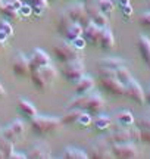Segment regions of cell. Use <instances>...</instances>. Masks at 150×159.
<instances>
[{
	"instance_id": "cell-51",
	"label": "cell",
	"mask_w": 150,
	"mask_h": 159,
	"mask_svg": "<svg viewBox=\"0 0 150 159\" xmlns=\"http://www.w3.org/2000/svg\"><path fill=\"white\" fill-rule=\"evenodd\" d=\"M0 134H2V128H0Z\"/></svg>"
},
{
	"instance_id": "cell-45",
	"label": "cell",
	"mask_w": 150,
	"mask_h": 159,
	"mask_svg": "<svg viewBox=\"0 0 150 159\" xmlns=\"http://www.w3.org/2000/svg\"><path fill=\"white\" fill-rule=\"evenodd\" d=\"M6 43H7V41H3V40H0V53H2V52H3V50H5Z\"/></svg>"
},
{
	"instance_id": "cell-41",
	"label": "cell",
	"mask_w": 150,
	"mask_h": 159,
	"mask_svg": "<svg viewBox=\"0 0 150 159\" xmlns=\"http://www.w3.org/2000/svg\"><path fill=\"white\" fill-rule=\"evenodd\" d=\"M141 142L150 144V130H141Z\"/></svg>"
},
{
	"instance_id": "cell-50",
	"label": "cell",
	"mask_w": 150,
	"mask_h": 159,
	"mask_svg": "<svg viewBox=\"0 0 150 159\" xmlns=\"http://www.w3.org/2000/svg\"><path fill=\"white\" fill-rule=\"evenodd\" d=\"M49 2H56V0H49Z\"/></svg>"
},
{
	"instance_id": "cell-1",
	"label": "cell",
	"mask_w": 150,
	"mask_h": 159,
	"mask_svg": "<svg viewBox=\"0 0 150 159\" xmlns=\"http://www.w3.org/2000/svg\"><path fill=\"white\" fill-rule=\"evenodd\" d=\"M68 109H80L91 115H99L103 112L104 100L97 93H87V94H77L68 102Z\"/></svg>"
},
{
	"instance_id": "cell-29",
	"label": "cell",
	"mask_w": 150,
	"mask_h": 159,
	"mask_svg": "<svg viewBox=\"0 0 150 159\" xmlns=\"http://www.w3.org/2000/svg\"><path fill=\"white\" fill-rule=\"evenodd\" d=\"M0 150L3 153V158H11V155L15 152V143L0 134Z\"/></svg>"
},
{
	"instance_id": "cell-44",
	"label": "cell",
	"mask_w": 150,
	"mask_h": 159,
	"mask_svg": "<svg viewBox=\"0 0 150 159\" xmlns=\"http://www.w3.org/2000/svg\"><path fill=\"white\" fill-rule=\"evenodd\" d=\"M116 3H118L119 7H124V6L130 5V0H116Z\"/></svg>"
},
{
	"instance_id": "cell-15",
	"label": "cell",
	"mask_w": 150,
	"mask_h": 159,
	"mask_svg": "<svg viewBox=\"0 0 150 159\" xmlns=\"http://www.w3.org/2000/svg\"><path fill=\"white\" fill-rule=\"evenodd\" d=\"M28 57H29V68H31V71H33V69H37V68H41V66H46V65H49V63H52L50 56H49L44 50H41V49H34Z\"/></svg>"
},
{
	"instance_id": "cell-14",
	"label": "cell",
	"mask_w": 150,
	"mask_h": 159,
	"mask_svg": "<svg viewBox=\"0 0 150 159\" xmlns=\"http://www.w3.org/2000/svg\"><path fill=\"white\" fill-rule=\"evenodd\" d=\"M86 9H87V13H88V18H90V21L93 24H96V25L102 27V28L108 27V16L99 9L96 3H91V0L86 2Z\"/></svg>"
},
{
	"instance_id": "cell-30",
	"label": "cell",
	"mask_w": 150,
	"mask_h": 159,
	"mask_svg": "<svg viewBox=\"0 0 150 159\" xmlns=\"http://www.w3.org/2000/svg\"><path fill=\"white\" fill-rule=\"evenodd\" d=\"M71 24H72V19L68 16V13H66V12L60 13L59 18H58V24H56V30H58V33L64 35L65 31L68 30V27H69Z\"/></svg>"
},
{
	"instance_id": "cell-47",
	"label": "cell",
	"mask_w": 150,
	"mask_h": 159,
	"mask_svg": "<svg viewBox=\"0 0 150 159\" xmlns=\"http://www.w3.org/2000/svg\"><path fill=\"white\" fill-rule=\"evenodd\" d=\"M3 3H5V2H3V0H0V9H2V6H3Z\"/></svg>"
},
{
	"instance_id": "cell-40",
	"label": "cell",
	"mask_w": 150,
	"mask_h": 159,
	"mask_svg": "<svg viewBox=\"0 0 150 159\" xmlns=\"http://www.w3.org/2000/svg\"><path fill=\"white\" fill-rule=\"evenodd\" d=\"M121 11H122V15L127 18V19L133 15V12H134L133 7H131V5H127V6H124V7H121Z\"/></svg>"
},
{
	"instance_id": "cell-6",
	"label": "cell",
	"mask_w": 150,
	"mask_h": 159,
	"mask_svg": "<svg viewBox=\"0 0 150 159\" xmlns=\"http://www.w3.org/2000/svg\"><path fill=\"white\" fill-rule=\"evenodd\" d=\"M53 53L58 59L59 62L66 63L71 62V61H77V59H81V53L78 49H75L74 44L68 41V40H60L58 41L55 47H53Z\"/></svg>"
},
{
	"instance_id": "cell-19",
	"label": "cell",
	"mask_w": 150,
	"mask_h": 159,
	"mask_svg": "<svg viewBox=\"0 0 150 159\" xmlns=\"http://www.w3.org/2000/svg\"><path fill=\"white\" fill-rule=\"evenodd\" d=\"M94 78H93L91 75H82L77 83H75V94H87V93H90V91L94 89Z\"/></svg>"
},
{
	"instance_id": "cell-28",
	"label": "cell",
	"mask_w": 150,
	"mask_h": 159,
	"mask_svg": "<svg viewBox=\"0 0 150 159\" xmlns=\"http://www.w3.org/2000/svg\"><path fill=\"white\" fill-rule=\"evenodd\" d=\"M80 35H82V27H81L78 22H74V21H72V24L68 27V30L65 31V34H64L65 40L72 41L74 39L80 37Z\"/></svg>"
},
{
	"instance_id": "cell-4",
	"label": "cell",
	"mask_w": 150,
	"mask_h": 159,
	"mask_svg": "<svg viewBox=\"0 0 150 159\" xmlns=\"http://www.w3.org/2000/svg\"><path fill=\"white\" fill-rule=\"evenodd\" d=\"M99 75H100V85L106 93L112 96H125V85L116 78L113 69L100 68Z\"/></svg>"
},
{
	"instance_id": "cell-12",
	"label": "cell",
	"mask_w": 150,
	"mask_h": 159,
	"mask_svg": "<svg viewBox=\"0 0 150 159\" xmlns=\"http://www.w3.org/2000/svg\"><path fill=\"white\" fill-rule=\"evenodd\" d=\"M25 128L27 127H25V124L21 119H13L12 122L6 125L5 128H2V136L15 143L18 139H21L25 134Z\"/></svg>"
},
{
	"instance_id": "cell-25",
	"label": "cell",
	"mask_w": 150,
	"mask_h": 159,
	"mask_svg": "<svg viewBox=\"0 0 150 159\" xmlns=\"http://www.w3.org/2000/svg\"><path fill=\"white\" fill-rule=\"evenodd\" d=\"M115 115H116V121H118V124L122 125V127H131V125H134V122H135L133 112H131V111H128V109L118 111Z\"/></svg>"
},
{
	"instance_id": "cell-31",
	"label": "cell",
	"mask_w": 150,
	"mask_h": 159,
	"mask_svg": "<svg viewBox=\"0 0 150 159\" xmlns=\"http://www.w3.org/2000/svg\"><path fill=\"white\" fill-rule=\"evenodd\" d=\"M110 124H112V121H110L109 116H106V115H102V114H99L97 115V118L93 121V125H94V128L99 131H104V130H108L110 127Z\"/></svg>"
},
{
	"instance_id": "cell-20",
	"label": "cell",
	"mask_w": 150,
	"mask_h": 159,
	"mask_svg": "<svg viewBox=\"0 0 150 159\" xmlns=\"http://www.w3.org/2000/svg\"><path fill=\"white\" fill-rule=\"evenodd\" d=\"M16 106H18L19 114L22 115L24 118L29 119V121H31V119H33L35 115H37V109H35V106L31 102H29V100L24 99V97H19V99H18Z\"/></svg>"
},
{
	"instance_id": "cell-16",
	"label": "cell",
	"mask_w": 150,
	"mask_h": 159,
	"mask_svg": "<svg viewBox=\"0 0 150 159\" xmlns=\"http://www.w3.org/2000/svg\"><path fill=\"white\" fill-rule=\"evenodd\" d=\"M27 156L31 159H49L52 158V149H50V146L47 143L38 142L35 143L34 146H31Z\"/></svg>"
},
{
	"instance_id": "cell-23",
	"label": "cell",
	"mask_w": 150,
	"mask_h": 159,
	"mask_svg": "<svg viewBox=\"0 0 150 159\" xmlns=\"http://www.w3.org/2000/svg\"><path fill=\"white\" fill-rule=\"evenodd\" d=\"M0 13L3 15L6 21H18L19 19V11H18L16 7L13 6V3L11 2H5L3 6H2V9H0Z\"/></svg>"
},
{
	"instance_id": "cell-36",
	"label": "cell",
	"mask_w": 150,
	"mask_h": 159,
	"mask_svg": "<svg viewBox=\"0 0 150 159\" xmlns=\"http://www.w3.org/2000/svg\"><path fill=\"white\" fill-rule=\"evenodd\" d=\"M139 24L141 25V28L150 30V11L143 12L139 18Z\"/></svg>"
},
{
	"instance_id": "cell-9",
	"label": "cell",
	"mask_w": 150,
	"mask_h": 159,
	"mask_svg": "<svg viewBox=\"0 0 150 159\" xmlns=\"http://www.w3.org/2000/svg\"><path fill=\"white\" fill-rule=\"evenodd\" d=\"M65 12L68 13V16H69L74 22H78L82 28L91 22L90 18H88V13H87L86 3H84V2H75V3L68 6Z\"/></svg>"
},
{
	"instance_id": "cell-46",
	"label": "cell",
	"mask_w": 150,
	"mask_h": 159,
	"mask_svg": "<svg viewBox=\"0 0 150 159\" xmlns=\"http://www.w3.org/2000/svg\"><path fill=\"white\" fill-rule=\"evenodd\" d=\"M6 96V90H5V87L2 85V83H0V97H3Z\"/></svg>"
},
{
	"instance_id": "cell-38",
	"label": "cell",
	"mask_w": 150,
	"mask_h": 159,
	"mask_svg": "<svg viewBox=\"0 0 150 159\" xmlns=\"http://www.w3.org/2000/svg\"><path fill=\"white\" fill-rule=\"evenodd\" d=\"M72 44H74L75 49H78V50H82V49H86V46H87V41L84 40V37L82 35H80V37H77V39H74L72 41H71Z\"/></svg>"
},
{
	"instance_id": "cell-34",
	"label": "cell",
	"mask_w": 150,
	"mask_h": 159,
	"mask_svg": "<svg viewBox=\"0 0 150 159\" xmlns=\"http://www.w3.org/2000/svg\"><path fill=\"white\" fill-rule=\"evenodd\" d=\"M93 115L88 114V112H84V111H81L80 116H78V121H77V125H80L81 128H86L88 125L93 124Z\"/></svg>"
},
{
	"instance_id": "cell-37",
	"label": "cell",
	"mask_w": 150,
	"mask_h": 159,
	"mask_svg": "<svg viewBox=\"0 0 150 159\" xmlns=\"http://www.w3.org/2000/svg\"><path fill=\"white\" fill-rule=\"evenodd\" d=\"M135 125L140 130H150V115L149 116H141L135 121Z\"/></svg>"
},
{
	"instance_id": "cell-13",
	"label": "cell",
	"mask_w": 150,
	"mask_h": 159,
	"mask_svg": "<svg viewBox=\"0 0 150 159\" xmlns=\"http://www.w3.org/2000/svg\"><path fill=\"white\" fill-rule=\"evenodd\" d=\"M125 96L137 105H144V90L135 80L130 81L125 85Z\"/></svg>"
},
{
	"instance_id": "cell-26",
	"label": "cell",
	"mask_w": 150,
	"mask_h": 159,
	"mask_svg": "<svg viewBox=\"0 0 150 159\" xmlns=\"http://www.w3.org/2000/svg\"><path fill=\"white\" fill-rule=\"evenodd\" d=\"M22 3H27L33 7V13L35 16H41L49 6V0H22Z\"/></svg>"
},
{
	"instance_id": "cell-5",
	"label": "cell",
	"mask_w": 150,
	"mask_h": 159,
	"mask_svg": "<svg viewBox=\"0 0 150 159\" xmlns=\"http://www.w3.org/2000/svg\"><path fill=\"white\" fill-rule=\"evenodd\" d=\"M110 144H116V143H125V142H141V130L137 125H131V127H124L116 131H112L110 134L104 137Z\"/></svg>"
},
{
	"instance_id": "cell-3",
	"label": "cell",
	"mask_w": 150,
	"mask_h": 159,
	"mask_svg": "<svg viewBox=\"0 0 150 159\" xmlns=\"http://www.w3.org/2000/svg\"><path fill=\"white\" fill-rule=\"evenodd\" d=\"M58 77V71L53 66V63H49L46 66L33 69L29 72V78L31 83L38 91H46L50 85L53 84V81Z\"/></svg>"
},
{
	"instance_id": "cell-10",
	"label": "cell",
	"mask_w": 150,
	"mask_h": 159,
	"mask_svg": "<svg viewBox=\"0 0 150 159\" xmlns=\"http://www.w3.org/2000/svg\"><path fill=\"white\" fill-rule=\"evenodd\" d=\"M86 74L84 72V62L82 59H77V61H71V62L64 63L62 68V75L68 83H77L78 80Z\"/></svg>"
},
{
	"instance_id": "cell-43",
	"label": "cell",
	"mask_w": 150,
	"mask_h": 159,
	"mask_svg": "<svg viewBox=\"0 0 150 159\" xmlns=\"http://www.w3.org/2000/svg\"><path fill=\"white\" fill-rule=\"evenodd\" d=\"M144 103L147 105V106H150V85L146 89V91H144Z\"/></svg>"
},
{
	"instance_id": "cell-17",
	"label": "cell",
	"mask_w": 150,
	"mask_h": 159,
	"mask_svg": "<svg viewBox=\"0 0 150 159\" xmlns=\"http://www.w3.org/2000/svg\"><path fill=\"white\" fill-rule=\"evenodd\" d=\"M100 33H102V27H99V25H96L93 22H90L87 27L82 28V37L87 41V44H91V46H99Z\"/></svg>"
},
{
	"instance_id": "cell-24",
	"label": "cell",
	"mask_w": 150,
	"mask_h": 159,
	"mask_svg": "<svg viewBox=\"0 0 150 159\" xmlns=\"http://www.w3.org/2000/svg\"><path fill=\"white\" fill-rule=\"evenodd\" d=\"M100 68H108V69H113L116 71L118 68H121V66H127V62L121 59V57H113V56H108L102 59V61H99L97 63Z\"/></svg>"
},
{
	"instance_id": "cell-8",
	"label": "cell",
	"mask_w": 150,
	"mask_h": 159,
	"mask_svg": "<svg viewBox=\"0 0 150 159\" xmlns=\"http://www.w3.org/2000/svg\"><path fill=\"white\" fill-rule=\"evenodd\" d=\"M11 68L12 72L15 77H19V78H25V77H29V72H31V68H29V57L22 53V52H16L13 57H12L11 62Z\"/></svg>"
},
{
	"instance_id": "cell-39",
	"label": "cell",
	"mask_w": 150,
	"mask_h": 159,
	"mask_svg": "<svg viewBox=\"0 0 150 159\" xmlns=\"http://www.w3.org/2000/svg\"><path fill=\"white\" fill-rule=\"evenodd\" d=\"M31 13H33V7L29 5H27V3H24V5L19 7V15H21V16L27 18V16H29Z\"/></svg>"
},
{
	"instance_id": "cell-33",
	"label": "cell",
	"mask_w": 150,
	"mask_h": 159,
	"mask_svg": "<svg viewBox=\"0 0 150 159\" xmlns=\"http://www.w3.org/2000/svg\"><path fill=\"white\" fill-rule=\"evenodd\" d=\"M97 7L100 11L103 12L104 15H108V13H112L113 9H115V3H113V0H97Z\"/></svg>"
},
{
	"instance_id": "cell-27",
	"label": "cell",
	"mask_w": 150,
	"mask_h": 159,
	"mask_svg": "<svg viewBox=\"0 0 150 159\" xmlns=\"http://www.w3.org/2000/svg\"><path fill=\"white\" fill-rule=\"evenodd\" d=\"M81 111L80 109H68L64 115H62V124L64 125H75L77 124V121H78V116H80Z\"/></svg>"
},
{
	"instance_id": "cell-22",
	"label": "cell",
	"mask_w": 150,
	"mask_h": 159,
	"mask_svg": "<svg viewBox=\"0 0 150 159\" xmlns=\"http://www.w3.org/2000/svg\"><path fill=\"white\" fill-rule=\"evenodd\" d=\"M62 158L65 159H87L88 158V152L81 148H75V146H66L62 152Z\"/></svg>"
},
{
	"instance_id": "cell-48",
	"label": "cell",
	"mask_w": 150,
	"mask_h": 159,
	"mask_svg": "<svg viewBox=\"0 0 150 159\" xmlns=\"http://www.w3.org/2000/svg\"><path fill=\"white\" fill-rule=\"evenodd\" d=\"M77 2H84L86 3V2H90V0H77Z\"/></svg>"
},
{
	"instance_id": "cell-11",
	"label": "cell",
	"mask_w": 150,
	"mask_h": 159,
	"mask_svg": "<svg viewBox=\"0 0 150 159\" xmlns=\"http://www.w3.org/2000/svg\"><path fill=\"white\" fill-rule=\"evenodd\" d=\"M112 153H113V158L118 159H134L139 156V149L134 142L116 143V144H112Z\"/></svg>"
},
{
	"instance_id": "cell-2",
	"label": "cell",
	"mask_w": 150,
	"mask_h": 159,
	"mask_svg": "<svg viewBox=\"0 0 150 159\" xmlns=\"http://www.w3.org/2000/svg\"><path fill=\"white\" fill-rule=\"evenodd\" d=\"M31 131L34 133L35 136L38 137H44L49 136V134H55L58 133L64 124L60 118H56V116H46V115H35L34 118L31 119Z\"/></svg>"
},
{
	"instance_id": "cell-7",
	"label": "cell",
	"mask_w": 150,
	"mask_h": 159,
	"mask_svg": "<svg viewBox=\"0 0 150 159\" xmlns=\"http://www.w3.org/2000/svg\"><path fill=\"white\" fill-rule=\"evenodd\" d=\"M87 152H88V158H93V159H110V158H113L112 144H110L104 137L97 139L96 142H93Z\"/></svg>"
},
{
	"instance_id": "cell-21",
	"label": "cell",
	"mask_w": 150,
	"mask_h": 159,
	"mask_svg": "<svg viewBox=\"0 0 150 159\" xmlns=\"http://www.w3.org/2000/svg\"><path fill=\"white\" fill-rule=\"evenodd\" d=\"M99 47L102 50H110L115 47V37L113 33L109 27H103L102 33H100V39H99Z\"/></svg>"
},
{
	"instance_id": "cell-32",
	"label": "cell",
	"mask_w": 150,
	"mask_h": 159,
	"mask_svg": "<svg viewBox=\"0 0 150 159\" xmlns=\"http://www.w3.org/2000/svg\"><path fill=\"white\" fill-rule=\"evenodd\" d=\"M115 74H116V78L121 81L124 85H127L130 81H133V75H131V72L128 71L127 66H121V68H118L115 71Z\"/></svg>"
},
{
	"instance_id": "cell-49",
	"label": "cell",
	"mask_w": 150,
	"mask_h": 159,
	"mask_svg": "<svg viewBox=\"0 0 150 159\" xmlns=\"http://www.w3.org/2000/svg\"><path fill=\"white\" fill-rule=\"evenodd\" d=\"M3 158V153H2V150H0V159Z\"/></svg>"
},
{
	"instance_id": "cell-42",
	"label": "cell",
	"mask_w": 150,
	"mask_h": 159,
	"mask_svg": "<svg viewBox=\"0 0 150 159\" xmlns=\"http://www.w3.org/2000/svg\"><path fill=\"white\" fill-rule=\"evenodd\" d=\"M25 158H28L27 153H21V152H16V150L11 155V159H25Z\"/></svg>"
},
{
	"instance_id": "cell-35",
	"label": "cell",
	"mask_w": 150,
	"mask_h": 159,
	"mask_svg": "<svg viewBox=\"0 0 150 159\" xmlns=\"http://www.w3.org/2000/svg\"><path fill=\"white\" fill-rule=\"evenodd\" d=\"M0 33L5 34L7 39L13 35V28H12V25L9 21H2V22H0Z\"/></svg>"
},
{
	"instance_id": "cell-18",
	"label": "cell",
	"mask_w": 150,
	"mask_h": 159,
	"mask_svg": "<svg viewBox=\"0 0 150 159\" xmlns=\"http://www.w3.org/2000/svg\"><path fill=\"white\" fill-rule=\"evenodd\" d=\"M137 47H139V53L146 68L150 69V39L147 35H140L137 40Z\"/></svg>"
}]
</instances>
